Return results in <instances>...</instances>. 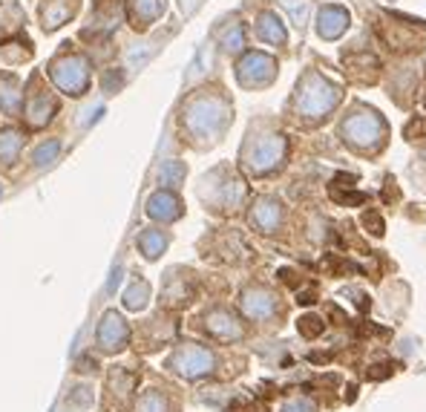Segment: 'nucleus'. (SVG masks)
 Instances as JSON below:
<instances>
[{"instance_id": "nucleus-1", "label": "nucleus", "mask_w": 426, "mask_h": 412, "mask_svg": "<svg viewBox=\"0 0 426 412\" xmlns=\"http://www.w3.org/2000/svg\"><path fill=\"white\" fill-rule=\"evenodd\" d=\"M173 372L179 375H185V377H199V375H207L210 366H213V355L207 349H202V346H193L187 343L185 349H179L173 357H170V364H168Z\"/></svg>"}, {"instance_id": "nucleus-2", "label": "nucleus", "mask_w": 426, "mask_h": 412, "mask_svg": "<svg viewBox=\"0 0 426 412\" xmlns=\"http://www.w3.org/2000/svg\"><path fill=\"white\" fill-rule=\"evenodd\" d=\"M136 389V375L127 372L124 366H116L107 377V409H124L130 395Z\"/></svg>"}, {"instance_id": "nucleus-3", "label": "nucleus", "mask_w": 426, "mask_h": 412, "mask_svg": "<svg viewBox=\"0 0 426 412\" xmlns=\"http://www.w3.org/2000/svg\"><path fill=\"white\" fill-rule=\"evenodd\" d=\"M124 343H127V326L116 311H110L101 328H98V346H101L104 352H119V349H124Z\"/></svg>"}, {"instance_id": "nucleus-4", "label": "nucleus", "mask_w": 426, "mask_h": 412, "mask_svg": "<svg viewBox=\"0 0 426 412\" xmlns=\"http://www.w3.org/2000/svg\"><path fill=\"white\" fill-rule=\"evenodd\" d=\"M207 328H210V335H216L219 340H236L242 335V328L236 326V320L227 315V311H210Z\"/></svg>"}, {"instance_id": "nucleus-5", "label": "nucleus", "mask_w": 426, "mask_h": 412, "mask_svg": "<svg viewBox=\"0 0 426 412\" xmlns=\"http://www.w3.org/2000/svg\"><path fill=\"white\" fill-rule=\"evenodd\" d=\"M245 311L251 317H268L274 311V297L268 291H248L245 294Z\"/></svg>"}, {"instance_id": "nucleus-6", "label": "nucleus", "mask_w": 426, "mask_h": 412, "mask_svg": "<svg viewBox=\"0 0 426 412\" xmlns=\"http://www.w3.org/2000/svg\"><path fill=\"white\" fill-rule=\"evenodd\" d=\"M147 210L153 213V217H161V219H173V217H179V199H173L170 193H156L153 199H150V205H147Z\"/></svg>"}, {"instance_id": "nucleus-7", "label": "nucleus", "mask_w": 426, "mask_h": 412, "mask_svg": "<svg viewBox=\"0 0 426 412\" xmlns=\"http://www.w3.org/2000/svg\"><path fill=\"white\" fill-rule=\"evenodd\" d=\"M0 107H3L6 112H14L21 107V92H18V81L3 75L0 78Z\"/></svg>"}, {"instance_id": "nucleus-8", "label": "nucleus", "mask_w": 426, "mask_h": 412, "mask_svg": "<svg viewBox=\"0 0 426 412\" xmlns=\"http://www.w3.org/2000/svg\"><path fill=\"white\" fill-rule=\"evenodd\" d=\"M21 144H23V139L14 133V130H3V133H0V159L6 164H14V159L21 153Z\"/></svg>"}, {"instance_id": "nucleus-9", "label": "nucleus", "mask_w": 426, "mask_h": 412, "mask_svg": "<svg viewBox=\"0 0 426 412\" xmlns=\"http://www.w3.org/2000/svg\"><path fill=\"white\" fill-rule=\"evenodd\" d=\"M280 205H276L274 199H262L259 205H256V213H254V222L259 225V228H265V230H271L274 225H276V219H280V210H276Z\"/></svg>"}, {"instance_id": "nucleus-10", "label": "nucleus", "mask_w": 426, "mask_h": 412, "mask_svg": "<svg viewBox=\"0 0 426 412\" xmlns=\"http://www.w3.org/2000/svg\"><path fill=\"white\" fill-rule=\"evenodd\" d=\"M139 412H168V401H165V395L150 389L147 395H141V401H139Z\"/></svg>"}, {"instance_id": "nucleus-11", "label": "nucleus", "mask_w": 426, "mask_h": 412, "mask_svg": "<svg viewBox=\"0 0 426 412\" xmlns=\"http://www.w3.org/2000/svg\"><path fill=\"white\" fill-rule=\"evenodd\" d=\"M297 328H300L303 337H320V335L325 332V323H323L317 315H305V317H300Z\"/></svg>"}, {"instance_id": "nucleus-12", "label": "nucleus", "mask_w": 426, "mask_h": 412, "mask_svg": "<svg viewBox=\"0 0 426 412\" xmlns=\"http://www.w3.org/2000/svg\"><path fill=\"white\" fill-rule=\"evenodd\" d=\"M139 245L144 248V257H159V251L165 248V237H159V234H150V230H147V234H141V239H139Z\"/></svg>"}, {"instance_id": "nucleus-13", "label": "nucleus", "mask_w": 426, "mask_h": 412, "mask_svg": "<svg viewBox=\"0 0 426 412\" xmlns=\"http://www.w3.org/2000/svg\"><path fill=\"white\" fill-rule=\"evenodd\" d=\"M144 303H147V283H136L133 288L127 291L124 306H127V308H141Z\"/></svg>"}, {"instance_id": "nucleus-14", "label": "nucleus", "mask_w": 426, "mask_h": 412, "mask_svg": "<svg viewBox=\"0 0 426 412\" xmlns=\"http://www.w3.org/2000/svg\"><path fill=\"white\" fill-rule=\"evenodd\" d=\"M395 369H398V364H389V360H386V364H374V366H369V381H386V377H392V375H395Z\"/></svg>"}, {"instance_id": "nucleus-15", "label": "nucleus", "mask_w": 426, "mask_h": 412, "mask_svg": "<svg viewBox=\"0 0 426 412\" xmlns=\"http://www.w3.org/2000/svg\"><path fill=\"white\" fill-rule=\"evenodd\" d=\"M363 225H366L369 234L383 237V219L378 217V210H366V213H363Z\"/></svg>"}, {"instance_id": "nucleus-16", "label": "nucleus", "mask_w": 426, "mask_h": 412, "mask_svg": "<svg viewBox=\"0 0 426 412\" xmlns=\"http://www.w3.org/2000/svg\"><path fill=\"white\" fill-rule=\"evenodd\" d=\"M58 141H49V147L43 144V147H38V153H35V161L38 164H49V161H52L55 159V153H58Z\"/></svg>"}, {"instance_id": "nucleus-17", "label": "nucleus", "mask_w": 426, "mask_h": 412, "mask_svg": "<svg viewBox=\"0 0 426 412\" xmlns=\"http://www.w3.org/2000/svg\"><path fill=\"white\" fill-rule=\"evenodd\" d=\"M354 332L360 337H372V335H389V328H381V326H374V323H357Z\"/></svg>"}, {"instance_id": "nucleus-18", "label": "nucleus", "mask_w": 426, "mask_h": 412, "mask_svg": "<svg viewBox=\"0 0 426 412\" xmlns=\"http://www.w3.org/2000/svg\"><path fill=\"white\" fill-rule=\"evenodd\" d=\"M332 196L337 202H343V205H360V202H366V193H337V190H332Z\"/></svg>"}, {"instance_id": "nucleus-19", "label": "nucleus", "mask_w": 426, "mask_h": 412, "mask_svg": "<svg viewBox=\"0 0 426 412\" xmlns=\"http://www.w3.org/2000/svg\"><path fill=\"white\" fill-rule=\"evenodd\" d=\"M283 412H317V406L311 401H288L283 406Z\"/></svg>"}, {"instance_id": "nucleus-20", "label": "nucleus", "mask_w": 426, "mask_h": 412, "mask_svg": "<svg viewBox=\"0 0 426 412\" xmlns=\"http://www.w3.org/2000/svg\"><path fill=\"white\" fill-rule=\"evenodd\" d=\"M234 412H268L262 404H256V401H248V404H242V406H236Z\"/></svg>"}, {"instance_id": "nucleus-21", "label": "nucleus", "mask_w": 426, "mask_h": 412, "mask_svg": "<svg viewBox=\"0 0 426 412\" xmlns=\"http://www.w3.org/2000/svg\"><path fill=\"white\" fill-rule=\"evenodd\" d=\"M280 277H283V283H288V286H300L297 274H294V271H288V268H283V271H280Z\"/></svg>"}, {"instance_id": "nucleus-22", "label": "nucleus", "mask_w": 426, "mask_h": 412, "mask_svg": "<svg viewBox=\"0 0 426 412\" xmlns=\"http://www.w3.org/2000/svg\"><path fill=\"white\" fill-rule=\"evenodd\" d=\"M308 360H314V364H329L332 352H314V355H308Z\"/></svg>"}, {"instance_id": "nucleus-23", "label": "nucleus", "mask_w": 426, "mask_h": 412, "mask_svg": "<svg viewBox=\"0 0 426 412\" xmlns=\"http://www.w3.org/2000/svg\"><path fill=\"white\" fill-rule=\"evenodd\" d=\"M300 303H303V306L317 303V291H303V294H300Z\"/></svg>"}, {"instance_id": "nucleus-24", "label": "nucleus", "mask_w": 426, "mask_h": 412, "mask_svg": "<svg viewBox=\"0 0 426 412\" xmlns=\"http://www.w3.org/2000/svg\"><path fill=\"white\" fill-rule=\"evenodd\" d=\"M354 398H357V386L352 384V386L346 389V401H354Z\"/></svg>"}, {"instance_id": "nucleus-25", "label": "nucleus", "mask_w": 426, "mask_h": 412, "mask_svg": "<svg viewBox=\"0 0 426 412\" xmlns=\"http://www.w3.org/2000/svg\"><path fill=\"white\" fill-rule=\"evenodd\" d=\"M63 412H81V409H75V406H70V404H67V409H63Z\"/></svg>"}]
</instances>
